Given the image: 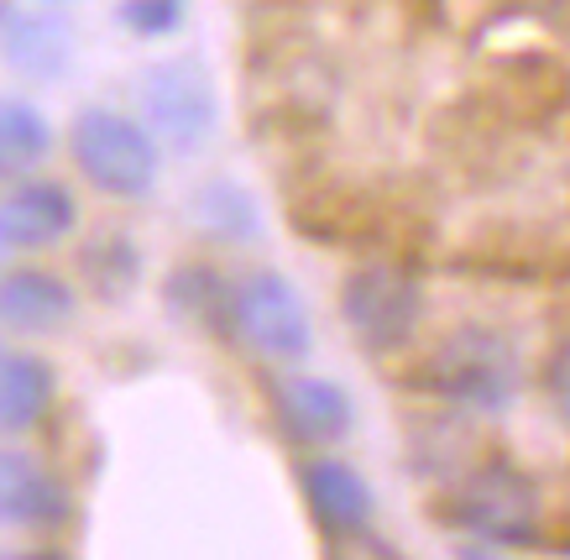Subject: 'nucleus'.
I'll return each mask as SVG.
<instances>
[{"label":"nucleus","mask_w":570,"mask_h":560,"mask_svg":"<svg viewBox=\"0 0 570 560\" xmlns=\"http://www.w3.org/2000/svg\"><path fill=\"white\" fill-rule=\"evenodd\" d=\"M419 377H424L430 393L461 403V409L498 414V409H508V403L519 399L523 367H519V351L508 346L498 331L466 325V331L445 335V341L430 351V362H424Z\"/></svg>","instance_id":"nucleus-1"},{"label":"nucleus","mask_w":570,"mask_h":560,"mask_svg":"<svg viewBox=\"0 0 570 560\" xmlns=\"http://www.w3.org/2000/svg\"><path fill=\"white\" fill-rule=\"evenodd\" d=\"M73 158L85 178L110 199H141L157 184V141L121 110L89 106L73 121Z\"/></svg>","instance_id":"nucleus-2"},{"label":"nucleus","mask_w":570,"mask_h":560,"mask_svg":"<svg viewBox=\"0 0 570 560\" xmlns=\"http://www.w3.org/2000/svg\"><path fill=\"white\" fill-rule=\"evenodd\" d=\"M230 325L267 362H298L314 346L309 310H304L298 288L283 273H252L246 283H236V294H230Z\"/></svg>","instance_id":"nucleus-3"},{"label":"nucleus","mask_w":570,"mask_h":560,"mask_svg":"<svg viewBox=\"0 0 570 560\" xmlns=\"http://www.w3.org/2000/svg\"><path fill=\"white\" fill-rule=\"evenodd\" d=\"M455 519L487 544H534L539 540V492L519 466L487 461L482 472L466 477V488L455 498Z\"/></svg>","instance_id":"nucleus-4"},{"label":"nucleus","mask_w":570,"mask_h":560,"mask_svg":"<svg viewBox=\"0 0 570 560\" xmlns=\"http://www.w3.org/2000/svg\"><path fill=\"white\" fill-rule=\"evenodd\" d=\"M341 310H346V325L356 331L362 346L393 351L419 325V283L393 263H366L341 288Z\"/></svg>","instance_id":"nucleus-5"},{"label":"nucleus","mask_w":570,"mask_h":560,"mask_svg":"<svg viewBox=\"0 0 570 560\" xmlns=\"http://www.w3.org/2000/svg\"><path fill=\"white\" fill-rule=\"evenodd\" d=\"M141 110H147V126L163 137V147L194 153L209 137V121H215V95H209L205 69L189 58L157 63L141 79Z\"/></svg>","instance_id":"nucleus-6"},{"label":"nucleus","mask_w":570,"mask_h":560,"mask_svg":"<svg viewBox=\"0 0 570 560\" xmlns=\"http://www.w3.org/2000/svg\"><path fill=\"white\" fill-rule=\"evenodd\" d=\"M69 519V492L63 482L37 466L32 455L0 451V524L11 529H58Z\"/></svg>","instance_id":"nucleus-7"},{"label":"nucleus","mask_w":570,"mask_h":560,"mask_svg":"<svg viewBox=\"0 0 570 560\" xmlns=\"http://www.w3.org/2000/svg\"><path fill=\"white\" fill-rule=\"evenodd\" d=\"M79 220L73 210V194L63 184H52V178H27L17 189L0 199V236L6 246H52L63 242Z\"/></svg>","instance_id":"nucleus-8"},{"label":"nucleus","mask_w":570,"mask_h":560,"mask_svg":"<svg viewBox=\"0 0 570 560\" xmlns=\"http://www.w3.org/2000/svg\"><path fill=\"white\" fill-rule=\"evenodd\" d=\"M69 27L52 17V11H37V6H17V0H0V53L6 63L32 79H52L69 63Z\"/></svg>","instance_id":"nucleus-9"},{"label":"nucleus","mask_w":570,"mask_h":560,"mask_svg":"<svg viewBox=\"0 0 570 560\" xmlns=\"http://www.w3.org/2000/svg\"><path fill=\"white\" fill-rule=\"evenodd\" d=\"M304 503H309L314 524L335 540H351L372 524V488L346 461H309L304 466Z\"/></svg>","instance_id":"nucleus-10"},{"label":"nucleus","mask_w":570,"mask_h":560,"mask_svg":"<svg viewBox=\"0 0 570 560\" xmlns=\"http://www.w3.org/2000/svg\"><path fill=\"white\" fill-rule=\"evenodd\" d=\"M273 403L283 430L304 445H330L351 430V399L330 377H283Z\"/></svg>","instance_id":"nucleus-11"},{"label":"nucleus","mask_w":570,"mask_h":560,"mask_svg":"<svg viewBox=\"0 0 570 560\" xmlns=\"http://www.w3.org/2000/svg\"><path fill=\"white\" fill-rule=\"evenodd\" d=\"M73 315V288L58 273H42V267H17L0 278V320L11 331L42 335L58 331L63 320Z\"/></svg>","instance_id":"nucleus-12"},{"label":"nucleus","mask_w":570,"mask_h":560,"mask_svg":"<svg viewBox=\"0 0 570 560\" xmlns=\"http://www.w3.org/2000/svg\"><path fill=\"white\" fill-rule=\"evenodd\" d=\"M58 377L32 351H0V430H32L52 409Z\"/></svg>","instance_id":"nucleus-13"},{"label":"nucleus","mask_w":570,"mask_h":560,"mask_svg":"<svg viewBox=\"0 0 570 560\" xmlns=\"http://www.w3.org/2000/svg\"><path fill=\"white\" fill-rule=\"evenodd\" d=\"M52 131L42 121V110L27 100H0V178H27L37 163L48 158Z\"/></svg>","instance_id":"nucleus-14"},{"label":"nucleus","mask_w":570,"mask_h":560,"mask_svg":"<svg viewBox=\"0 0 570 560\" xmlns=\"http://www.w3.org/2000/svg\"><path fill=\"white\" fill-rule=\"evenodd\" d=\"M121 21L141 37H163L178 27V0H126Z\"/></svg>","instance_id":"nucleus-15"},{"label":"nucleus","mask_w":570,"mask_h":560,"mask_svg":"<svg viewBox=\"0 0 570 560\" xmlns=\"http://www.w3.org/2000/svg\"><path fill=\"white\" fill-rule=\"evenodd\" d=\"M544 387H550V403H554V414L570 424V341L560 351H554V362L550 372H544Z\"/></svg>","instance_id":"nucleus-16"},{"label":"nucleus","mask_w":570,"mask_h":560,"mask_svg":"<svg viewBox=\"0 0 570 560\" xmlns=\"http://www.w3.org/2000/svg\"><path fill=\"white\" fill-rule=\"evenodd\" d=\"M0 252H6V236H0Z\"/></svg>","instance_id":"nucleus-17"}]
</instances>
